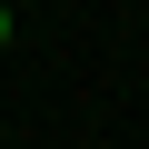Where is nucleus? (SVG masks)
<instances>
[{"mask_svg": "<svg viewBox=\"0 0 149 149\" xmlns=\"http://www.w3.org/2000/svg\"><path fill=\"white\" fill-rule=\"evenodd\" d=\"M0 50H10V0H0Z\"/></svg>", "mask_w": 149, "mask_h": 149, "instance_id": "f257e3e1", "label": "nucleus"}]
</instances>
